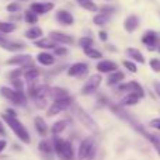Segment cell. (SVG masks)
Masks as SVG:
<instances>
[{
	"label": "cell",
	"instance_id": "1",
	"mask_svg": "<svg viewBox=\"0 0 160 160\" xmlns=\"http://www.w3.org/2000/svg\"><path fill=\"white\" fill-rule=\"evenodd\" d=\"M2 118L4 119L6 124H7L8 127L11 128V131L16 133L17 138H18L20 141L24 142V143H30V142H31L30 133H28V131L25 129V127L18 121V119H17V118H13V117H8L7 114H3Z\"/></svg>",
	"mask_w": 160,
	"mask_h": 160
},
{
	"label": "cell",
	"instance_id": "2",
	"mask_svg": "<svg viewBox=\"0 0 160 160\" xmlns=\"http://www.w3.org/2000/svg\"><path fill=\"white\" fill-rule=\"evenodd\" d=\"M72 107H73V114H75V117L79 119L80 124L84 125L90 132H98L100 129H98V127H97V124L94 122V119L91 118L83 108H80L79 105H72Z\"/></svg>",
	"mask_w": 160,
	"mask_h": 160
},
{
	"label": "cell",
	"instance_id": "3",
	"mask_svg": "<svg viewBox=\"0 0 160 160\" xmlns=\"http://www.w3.org/2000/svg\"><path fill=\"white\" fill-rule=\"evenodd\" d=\"M73 105V98L72 97H65V98H59V100H53V102L51 104V107L48 108V117H53L56 114L62 112V111L68 110Z\"/></svg>",
	"mask_w": 160,
	"mask_h": 160
},
{
	"label": "cell",
	"instance_id": "4",
	"mask_svg": "<svg viewBox=\"0 0 160 160\" xmlns=\"http://www.w3.org/2000/svg\"><path fill=\"white\" fill-rule=\"evenodd\" d=\"M0 93H2L3 97H6L7 100H10L11 102L17 105H24L25 104V96L22 91H17L14 88L10 87H2L0 88Z\"/></svg>",
	"mask_w": 160,
	"mask_h": 160
},
{
	"label": "cell",
	"instance_id": "5",
	"mask_svg": "<svg viewBox=\"0 0 160 160\" xmlns=\"http://www.w3.org/2000/svg\"><path fill=\"white\" fill-rule=\"evenodd\" d=\"M101 75H93L88 78V80L84 83V86L82 87V94H91L93 91H96L98 88V86L101 84Z\"/></svg>",
	"mask_w": 160,
	"mask_h": 160
},
{
	"label": "cell",
	"instance_id": "6",
	"mask_svg": "<svg viewBox=\"0 0 160 160\" xmlns=\"http://www.w3.org/2000/svg\"><path fill=\"white\" fill-rule=\"evenodd\" d=\"M94 148V141L93 138H86L84 141H82L79 148V160H86L90 153V150Z\"/></svg>",
	"mask_w": 160,
	"mask_h": 160
},
{
	"label": "cell",
	"instance_id": "7",
	"mask_svg": "<svg viewBox=\"0 0 160 160\" xmlns=\"http://www.w3.org/2000/svg\"><path fill=\"white\" fill-rule=\"evenodd\" d=\"M31 56L30 55H17L14 58L8 59L6 63L8 66H20V68H27L28 65H31Z\"/></svg>",
	"mask_w": 160,
	"mask_h": 160
},
{
	"label": "cell",
	"instance_id": "8",
	"mask_svg": "<svg viewBox=\"0 0 160 160\" xmlns=\"http://www.w3.org/2000/svg\"><path fill=\"white\" fill-rule=\"evenodd\" d=\"M49 38L52 41H55L56 44H63V45H70L73 44V38L68 34H63V32H59V31H51L49 32Z\"/></svg>",
	"mask_w": 160,
	"mask_h": 160
},
{
	"label": "cell",
	"instance_id": "9",
	"mask_svg": "<svg viewBox=\"0 0 160 160\" xmlns=\"http://www.w3.org/2000/svg\"><path fill=\"white\" fill-rule=\"evenodd\" d=\"M86 73H87V65L82 63V62L72 65V66L68 69V75H69L70 78H80V76L86 75Z\"/></svg>",
	"mask_w": 160,
	"mask_h": 160
},
{
	"label": "cell",
	"instance_id": "10",
	"mask_svg": "<svg viewBox=\"0 0 160 160\" xmlns=\"http://www.w3.org/2000/svg\"><path fill=\"white\" fill-rule=\"evenodd\" d=\"M53 8V3H32L30 6V10L38 16V14H47L48 11H51Z\"/></svg>",
	"mask_w": 160,
	"mask_h": 160
},
{
	"label": "cell",
	"instance_id": "11",
	"mask_svg": "<svg viewBox=\"0 0 160 160\" xmlns=\"http://www.w3.org/2000/svg\"><path fill=\"white\" fill-rule=\"evenodd\" d=\"M97 70L100 73H111L118 70V65L112 61H100L97 63Z\"/></svg>",
	"mask_w": 160,
	"mask_h": 160
},
{
	"label": "cell",
	"instance_id": "12",
	"mask_svg": "<svg viewBox=\"0 0 160 160\" xmlns=\"http://www.w3.org/2000/svg\"><path fill=\"white\" fill-rule=\"evenodd\" d=\"M61 160H75V155H73V148L69 141H65L63 148H62L61 153L58 155Z\"/></svg>",
	"mask_w": 160,
	"mask_h": 160
},
{
	"label": "cell",
	"instance_id": "13",
	"mask_svg": "<svg viewBox=\"0 0 160 160\" xmlns=\"http://www.w3.org/2000/svg\"><path fill=\"white\" fill-rule=\"evenodd\" d=\"M0 47L6 51L16 52V51H21L22 48H24V45L20 44V42H11V41H8V39H6L4 37H3V38L0 39Z\"/></svg>",
	"mask_w": 160,
	"mask_h": 160
},
{
	"label": "cell",
	"instance_id": "14",
	"mask_svg": "<svg viewBox=\"0 0 160 160\" xmlns=\"http://www.w3.org/2000/svg\"><path fill=\"white\" fill-rule=\"evenodd\" d=\"M56 18H58V21L62 22L63 25H72L73 22H75L73 16L68 10H59L58 13H56Z\"/></svg>",
	"mask_w": 160,
	"mask_h": 160
},
{
	"label": "cell",
	"instance_id": "15",
	"mask_svg": "<svg viewBox=\"0 0 160 160\" xmlns=\"http://www.w3.org/2000/svg\"><path fill=\"white\" fill-rule=\"evenodd\" d=\"M138 25H139V18L136 16H133V14L132 16H128L124 21V28L128 32H133L138 28Z\"/></svg>",
	"mask_w": 160,
	"mask_h": 160
},
{
	"label": "cell",
	"instance_id": "16",
	"mask_svg": "<svg viewBox=\"0 0 160 160\" xmlns=\"http://www.w3.org/2000/svg\"><path fill=\"white\" fill-rule=\"evenodd\" d=\"M142 42L148 47V49H153L155 45L158 44V35H156V32L148 31V32L143 35V38H142Z\"/></svg>",
	"mask_w": 160,
	"mask_h": 160
},
{
	"label": "cell",
	"instance_id": "17",
	"mask_svg": "<svg viewBox=\"0 0 160 160\" xmlns=\"http://www.w3.org/2000/svg\"><path fill=\"white\" fill-rule=\"evenodd\" d=\"M37 61L41 65H44V66H51V65L55 63V58H53V55H51L49 52L38 53V55H37Z\"/></svg>",
	"mask_w": 160,
	"mask_h": 160
},
{
	"label": "cell",
	"instance_id": "18",
	"mask_svg": "<svg viewBox=\"0 0 160 160\" xmlns=\"http://www.w3.org/2000/svg\"><path fill=\"white\" fill-rule=\"evenodd\" d=\"M42 34H44V31H42V28L39 27H31L30 30L25 31V38L31 39V41H37V39H39L42 37Z\"/></svg>",
	"mask_w": 160,
	"mask_h": 160
},
{
	"label": "cell",
	"instance_id": "19",
	"mask_svg": "<svg viewBox=\"0 0 160 160\" xmlns=\"http://www.w3.org/2000/svg\"><path fill=\"white\" fill-rule=\"evenodd\" d=\"M35 47L42 48V49H55L56 42L52 41L51 38H39L35 41Z\"/></svg>",
	"mask_w": 160,
	"mask_h": 160
},
{
	"label": "cell",
	"instance_id": "20",
	"mask_svg": "<svg viewBox=\"0 0 160 160\" xmlns=\"http://www.w3.org/2000/svg\"><path fill=\"white\" fill-rule=\"evenodd\" d=\"M34 124H35L37 132H38L41 136H45L48 133V125L45 124L44 118H41V117H35V119H34Z\"/></svg>",
	"mask_w": 160,
	"mask_h": 160
},
{
	"label": "cell",
	"instance_id": "21",
	"mask_svg": "<svg viewBox=\"0 0 160 160\" xmlns=\"http://www.w3.org/2000/svg\"><path fill=\"white\" fill-rule=\"evenodd\" d=\"M124 79H125L124 72H119V70H115V72H111V75L108 76L107 83H108V84H110V86L119 84V83H121Z\"/></svg>",
	"mask_w": 160,
	"mask_h": 160
},
{
	"label": "cell",
	"instance_id": "22",
	"mask_svg": "<svg viewBox=\"0 0 160 160\" xmlns=\"http://www.w3.org/2000/svg\"><path fill=\"white\" fill-rule=\"evenodd\" d=\"M125 52H127L128 56H129V58H132L135 62H139V63H145L143 53H142L141 51L135 49V48H127V51H125Z\"/></svg>",
	"mask_w": 160,
	"mask_h": 160
},
{
	"label": "cell",
	"instance_id": "23",
	"mask_svg": "<svg viewBox=\"0 0 160 160\" xmlns=\"http://www.w3.org/2000/svg\"><path fill=\"white\" fill-rule=\"evenodd\" d=\"M139 98H141V97H139L138 94L131 91L129 94H127V96L121 100V102H119V104H121V105H135V104H138Z\"/></svg>",
	"mask_w": 160,
	"mask_h": 160
},
{
	"label": "cell",
	"instance_id": "24",
	"mask_svg": "<svg viewBox=\"0 0 160 160\" xmlns=\"http://www.w3.org/2000/svg\"><path fill=\"white\" fill-rule=\"evenodd\" d=\"M78 2V4L80 7H83L84 10H88V11H97L98 10V7L96 6V3L93 2V0H76Z\"/></svg>",
	"mask_w": 160,
	"mask_h": 160
},
{
	"label": "cell",
	"instance_id": "25",
	"mask_svg": "<svg viewBox=\"0 0 160 160\" xmlns=\"http://www.w3.org/2000/svg\"><path fill=\"white\" fill-rule=\"evenodd\" d=\"M128 87H129V91H132V93H136L139 97H141V98L145 96L143 88H142V86L139 84L138 82H131V83H128Z\"/></svg>",
	"mask_w": 160,
	"mask_h": 160
},
{
	"label": "cell",
	"instance_id": "26",
	"mask_svg": "<svg viewBox=\"0 0 160 160\" xmlns=\"http://www.w3.org/2000/svg\"><path fill=\"white\" fill-rule=\"evenodd\" d=\"M65 129H66V121H58L52 125L51 132H52L53 135H59V133H62Z\"/></svg>",
	"mask_w": 160,
	"mask_h": 160
},
{
	"label": "cell",
	"instance_id": "27",
	"mask_svg": "<svg viewBox=\"0 0 160 160\" xmlns=\"http://www.w3.org/2000/svg\"><path fill=\"white\" fill-rule=\"evenodd\" d=\"M39 76V70L35 69V68H30L24 72V79L28 80V82H34L37 78Z\"/></svg>",
	"mask_w": 160,
	"mask_h": 160
},
{
	"label": "cell",
	"instance_id": "28",
	"mask_svg": "<svg viewBox=\"0 0 160 160\" xmlns=\"http://www.w3.org/2000/svg\"><path fill=\"white\" fill-rule=\"evenodd\" d=\"M49 96L53 97V100H59V98H65V97H68V91L65 90V88H59V87H55L51 90Z\"/></svg>",
	"mask_w": 160,
	"mask_h": 160
},
{
	"label": "cell",
	"instance_id": "29",
	"mask_svg": "<svg viewBox=\"0 0 160 160\" xmlns=\"http://www.w3.org/2000/svg\"><path fill=\"white\" fill-rule=\"evenodd\" d=\"M38 149L44 153H52L53 152V148H52V143H51L48 139H44L38 143Z\"/></svg>",
	"mask_w": 160,
	"mask_h": 160
},
{
	"label": "cell",
	"instance_id": "30",
	"mask_svg": "<svg viewBox=\"0 0 160 160\" xmlns=\"http://www.w3.org/2000/svg\"><path fill=\"white\" fill-rule=\"evenodd\" d=\"M93 21H94L96 25H105L108 21H110V17H108L107 14L100 13V14H96V16H94Z\"/></svg>",
	"mask_w": 160,
	"mask_h": 160
},
{
	"label": "cell",
	"instance_id": "31",
	"mask_svg": "<svg viewBox=\"0 0 160 160\" xmlns=\"http://www.w3.org/2000/svg\"><path fill=\"white\" fill-rule=\"evenodd\" d=\"M14 30H16V24H13V22H0V32L2 34H10Z\"/></svg>",
	"mask_w": 160,
	"mask_h": 160
},
{
	"label": "cell",
	"instance_id": "32",
	"mask_svg": "<svg viewBox=\"0 0 160 160\" xmlns=\"http://www.w3.org/2000/svg\"><path fill=\"white\" fill-rule=\"evenodd\" d=\"M24 20L27 24H37V21H38V16H37L34 11L31 10H27L24 14Z\"/></svg>",
	"mask_w": 160,
	"mask_h": 160
},
{
	"label": "cell",
	"instance_id": "33",
	"mask_svg": "<svg viewBox=\"0 0 160 160\" xmlns=\"http://www.w3.org/2000/svg\"><path fill=\"white\" fill-rule=\"evenodd\" d=\"M84 53L91 59H101L102 58V53L97 49H93V48H88V49H84Z\"/></svg>",
	"mask_w": 160,
	"mask_h": 160
},
{
	"label": "cell",
	"instance_id": "34",
	"mask_svg": "<svg viewBox=\"0 0 160 160\" xmlns=\"http://www.w3.org/2000/svg\"><path fill=\"white\" fill-rule=\"evenodd\" d=\"M79 45L83 49H88V48L93 47V39L88 38V37H83V38L79 39Z\"/></svg>",
	"mask_w": 160,
	"mask_h": 160
},
{
	"label": "cell",
	"instance_id": "35",
	"mask_svg": "<svg viewBox=\"0 0 160 160\" xmlns=\"http://www.w3.org/2000/svg\"><path fill=\"white\" fill-rule=\"evenodd\" d=\"M124 66L127 68L131 73H136V72H138V68H136V65L133 63L132 61H124Z\"/></svg>",
	"mask_w": 160,
	"mask_h": 160
},
{
	"label": "cell",
	"instance_id": "36",
	"mask_svg": "<svg viewBox=\"0 0 160 160\" xmlns=\"http://www.w3.org/2000/svg\"><path fill=\"white\" fill-rule=\"evenodd\" d=\"M11 84H13L14 90H17V91H22V90H24V84H22V82L20 79H13V80H11Z\"/></svg>",
	"mask_w": 160,
	"mask_h": 160
},
{
	"label": "cell",
	"instance_id": "37",
	"mask_svg": "<svg viewBox=\"0 0 160 160\" xmlns=\"http://www.w3.org/2000/svg\"><path fill=\"white\" fill-rule=\"evenodd\" d=\"M149 65L153 72H156V73L160 72V59H152V61L149 62Z\"/></svg>",
	"mask_w": 160,
	"mask_h": 160
},
{
	"label": "cell",
	"instance_id": "38",
	"mask_svg": "<svg viewBox=\"0 0 160 160\" xmlns=\"http://www.w3.org/2000/svg\"><path fill=\"white\" fill-rule=\"evenodd\" d=\"M6 8H7L8 13H16V11L20 10V6L17 4V3H10V4H8Z\"/></svg>",
	"mask_w": 160,
	"mask_h": 160
},
{
	"label": "cell",
	"instance_id": "39",
	"mask_svg": "<svg viewBox=\"0 0 160 160\" xmlns=\"http://www.w3.org/2000/svg\"><path fill=\"white\" fill-rule=\"evenodd\" d=\"M22 73H24V72H22V69H18V70H14V72H11L8 76H10V79L13 80V79H18L20 76L22 75Z\"/></svg>",
	"mask_w": 160,
	"mask_h": 160
},
{
	"label": "cell",
	"instance_id": "40",
	"mask_svg": "<svg viewBox=\"0 0 160 160\" xmlns=\"http://www.w3.org/2000/svg\"><path fill=\"white\" fill-rule=\"evenodd\" d=\"M150 125H152V128H155V129L160 131V118H155L150 121Z\"/></svg>",
	"mask_w": 160,
	"mask_h": 160
},
{
	"label": "cell",
	"instance_id": "41",
	"mask_svg": "<svg viewBox=\"0 0 160 160\" xmlns=\"http://www.w3.org/2000/svg\"><path fill=\"white\" fill-rule=\"evenodd\" d=\"M55 53H56V55H66L68 49H66V48H58V47H56L55 48Z\"/></svg>",
	"mask_w": 160,
	"mask_h": 160
},
{
	"label": "cell",
	"instance_id": "42",
	"mask_svg": "<svg viewBox=\"0 0 160 160\" xmlns=\"http://www.w3.org/2000/svg\"><path fill=\"white\" fill-rule=\"evenodd\" d=\"M115 8L114 7H110V6H104V7H101V13L102 14H107V11L110 13V11H114Z\"/></svg>",
	"mask_w": 160,
	"mask_h": 160
},
{
	"label": "cell",
	"instance_id": "43",
	"mask_svg": "<svg viewBox=\"0 0 160 160\" xmlns=\"http://www.w3.org/2000/svg\"><path fill=\"white\" fill-rule=\"evenodd\" d=\"M6 114H7L8 117H13V118H17V114H16V111H14V110H11V108H7V110H6Z\"/></svg>",
	"mask_w": 160,
	"mask_h": 160
},
{
	"label": "cell",
	"instance_id": "44",
	"mask_svg": "<svg viewBox=\"0 0 160 160\" xmlns=\"http://www.w3.org/2000/svg\"><path fill=\"white\" fill-rule=\"evenodd\" d=\"M98 37H100V39H101V41H107V38H108V35H107V32H105V31H100Z\"/></svg>",
	"mask_w": 160,
	"mask_h": 160
},
{
	"label": "cell",
	"instance_id": "45",
	"mask_svg": "<svg viewBox=\"0 0 160 160\" xmlns=\"http://www.w3.org/2000/svg\"><path fill=\"white\" fill-rule=\"evenodd\" d=\"M6 146H7V142H6L4 139H0V153L6 149Z\"/></svg>",
	"mask_w": 160,
	"mask_h": 160
},
{
	"label": "cell",
	"instance_id": "46",
	"mask_svg": "<svg viewBox=\"0 0 160 160\" xmlns=\"http://www.w3.org/2000/svg\"><path fill=\"white\" fill-rule=\"evenodd\" d=\"M155 91H156V94H158L159 96V98H160V83L159 82H155Z\"/></svg>",
	"mask_w": 160,
	"mask_h": 160
},
{
	"label": "cell",
	"instance_id": "47",
	"mask_svg": "<svg viewBox=\"0 0 160 160\" xmlns=\"http://www.w3.org/2000/svg\"><path fill=\"white\" fill-rule=\"evenodd\" d=\"M0 135H3V136L6 135V129H4V127H3L2 121H0Z\"/></svg>",
	"mask_w": 160,
	"mask_h": 160
},
{
	"label": "cell",
	"instance_id": "48",
	"mask_svg": "<svg viewBox=\"0 0 160 160\" xmlns=\"http://www.w3.org/2000/svg\"><path fill=\"white\" fill-rule=\"evenodd\" d=\"M3 38V35H2V32H0V39H2Z\"/></svg>",
	"mask_w": 160,
	"mask_h": 160
},
{
	"label": "cell",
	"instance_id": "49",
	"mask_svg": "<svg viewBox=\"0 0 160 160\" xmlns=\"http://www.w3.org/2000/svg\"><path fill=\"white\" fill-rule=\"evenodd\" d=\"M159 52H160V45H159Z\"/></svg>",
	"mask_w": 160,
	"mask_h": 160
},
{
	"label": "cell",
	"instance_id": "50",
	"mask_svg": "<svg viewBox=\"0 0 160 160\" xmlns=\"http://www.w3.org/2000/svg\"><path fill=\"white\" fill-rule=\"evenodd\" d=\"M105 2H110V0H105Z\"/></svg>",
	"mask_w": 160,
	"mask_h": 160
}]
</instances>
